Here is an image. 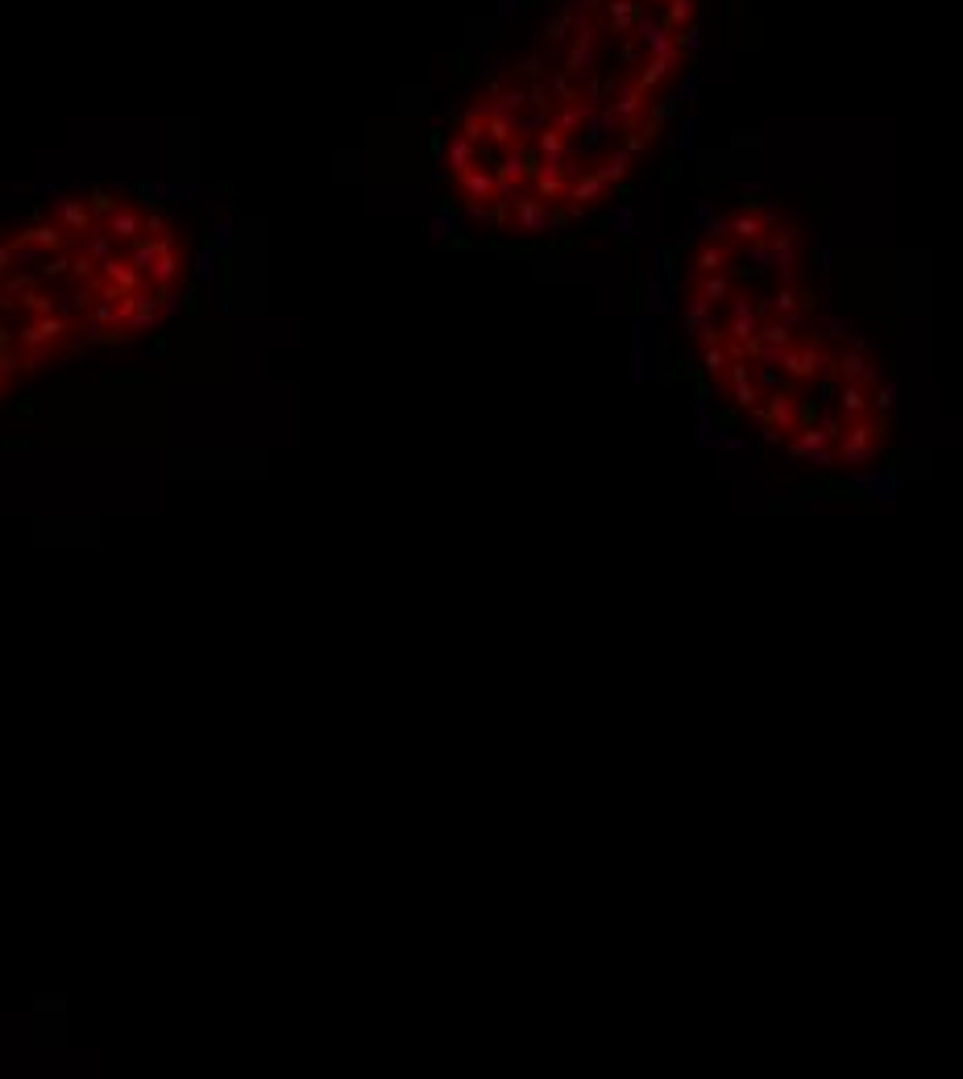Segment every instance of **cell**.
<instances>
[{
    "instance_id": "7a4b0ae2",
    "label": "cell",
    "mask_w": 963,
    "mask_h": 1079,
    "mask_svg": "<svg viewBox=\"0 0 963 1079\" xmlns=\"http://www.w3.org/2000/svg\"><path fill=\"white\" fill-rule=\"evenodd\" d=\"M685 328L731 403L802 453L868 449L885 432V386L868 341L818 316L797 237L777 212L744 208L698 241Z\"/></svg>"
},
{
    "instance_id": "6da1fadb",
    "label": "cell",
    "mask_w": 963,
    "mask_h": 1079,
    "mask_svg": "<svg viewBox=\"0 0 963 1079\" xmlns=\"http://www.w3.org/2000/svg\"><path fill=\"white\" fill-rule=\"evenodd\" d=\"M698 30V0H548L449 117L440 179L457 212L544 237L607 208L665 129Z\"/></svg>"
},
{
    "instance_id": "3957f363",
    "label": "cell",
    "mask_w": 963,
    "mask_h": 1079,
    "mask_svg": "<svg viewBox=\"0 0 963 1079\" xmlns=\"http://www.w3.org/2000/svg\"><path fill=\"white\" fill-rule=\"evenodd\" d=\"M0 249L42 287L88 357L154 337L196 270L183 220L125 187H75L38 200L0 220Z\"/></svg>"
},
{
    "instance_id": "277c9868",
    "label": "cell",
    "mask_w": 963,
    "mask_h": 1079,
    "mask_svg": "<svg viewBox=\"0 0 963 1079\" xmlns=\"http://www.w3.org/2000/svg\"><path fill=\"white\" fill-rule=\"evenodd\" d=\"M84 357L88 349L79 345L75 328L0 249V407Z\"/></svg>"
}]
</instances>
